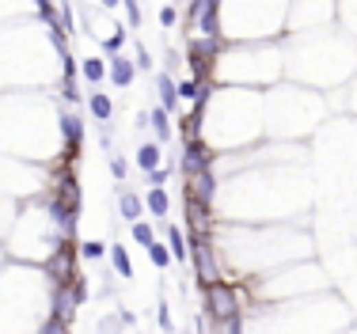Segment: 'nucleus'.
Listing matches in <instances>:
<instances>
[{
  "mask_svg": "<svg viewBox=\"0 0 357 334\" xmlns=\"http://www.w3.org/2000/svg\"><path fill=\"white\" fill-rule=\"evenodd\" d=\"M103 254H106V247H103V243H95V239L80 243V259H103Z\"/></svg>",
  "mask_w": 357,
  "mask_h": 334,
  "instance_id": "obj_25",
  "label": "nucleus"
},
{
  "mask_svg": "<svg viewBox=\"0 0 357 334\" xmlns=\"http://www.w3.org/2000/svg\"><path fill=\"white\" fill-rule=\"evenodd\" d=\"M106 76H111L114 88H133V80H137V65H133L130 58H122V53H114V58H106Z\"/></svg>",
  "mask_w": 357,
  "mask_h": 334,
  "instance_id": "obj_9",
  "label": "nucleus"
},
{
  "mask_svg": "<svg viewBox=\"0 0 357 334\" xmlns=\"http://www.w3.org/2000/svg\"><path fill=\"white\" fill-rule=\"evenodd\" d=\"M156 319H160L163 334H175V323H171V308H168V304H160V311H156Z\"/></svg>",
  "mask_w": 357,
  "mask_h": 334,
  "instance_id": "obj_28",
  "label": "nucleus"
},
{
  "mask_svg": "<svg viewBox=\"0 0 357 334\" xmlns=\"http://www.w3.org/2000/svg\"><path fill=\"white\" fill-rule=\"evenodd\" d=\"M126 38H130V34H126V27H114V34H106V38H103V53H106V58H114V53H122Z\"/></svg>",
  "mask_w": 357,
  "mask_h": 334,
  "instance_id": "obj_20",
  "label": "nucleus"
},
{
  "mask_svg": "<svg viewBox=\"0 0 357 334\" xmlns=\"http://www.w3.org/2000/svg\"><path fill=\"white\" fill-rule=\"evenodd\" d=\"M133 65H137V69H145V73L152 69V58H148V49L141 46V42H137V58H133Z\"/></svg>",
  "mask_w": 357,
  "mask_h": 334,
  "instance_id": "obj_30",
  "label": "nucleus"
},
{
  "mask_svg": "<svg viewBox=\"0 0 357 334\" xmlns=\"http://www.w3.org/2000/svg\"><path fill=\"white\" fill-rule=\"evenodd\" d=\"M187 220H190V236L194 239H213V205L187 198Z\"/></svg>",
  "mask_w": 357,
  "mask_h": 334,
  "instance_id": "obj_7",
  "label": "nucleus"
},
{
  "mask_svg": "<svg viewBox=\"0 0 357 334\" xmlns=\"http://www.w3.org/2000/svg\"><path fill=\"white\" fill-rule=\"evenodd\" d=\"M34 334H69V323H65V319H57V315H46Z\"/></svg>",
  "mask_w": 357,
  "mask_h": 334,
  "instance_id": "obj_22",
  "label": "nucleus"
},
{
  "mask_svg": "<svg viewBox=\"0 0 357 334\" xmlns=\"http://www.w3.org/2000/svg\"><path fill=\"white\" fill-rule=\"evenodd\" d=\"M190 259H194V270H198V285H209V281L220 277L217 254H213V239H190Z\"/></svg>",
  "mask_w": 357,
  "mask_h": 334,
  "instance_id": "obj_6",
  "label": "nucleus"
},
{
  "mask_svg": "<svg viewBox=\"0 0 357 334\" xmlns=\"http://www.w3.org/2000/svg\"><path fill=\"white\" fill-rule=\"evenodd\" d=\"M84 296H88V281H84V277H76L73 285H49V315L73 323V315L84 304Z\"/></svg>",
  "mask_w": 357,
  "mask_h": 334,
  "instance_id": "obj_3",
  "label": "nucleus"
},
{
  "mask_svg": "<svg viewBox=\"0 0 357 334\" xmlns=\"http://www.w3.org/2000/svg\"><path fill=\"white\" fill-rule=\"evenodd\" d=\"M106 167H111V175L118 182H126V175H130V163H126L122 156H111V160H106Z\"/></svg>",
  "mask_w": 357,
  "mask_h": 334,
  "instance_id": "obj_24",
  "label": "nucleus"
},
{
  "mask_svg": "<svg viewBox=\"0 0 357 334\" xmlns=\"http://www.w3.org/2000/svg\"><path fill=\"white\" fill-rule=\"evenodd\" d=\"M148 126H152L156 141H171V115L163 110V106H156V110H148Z\"/></svg>",
  "mask_w": 357,
  "mask_h": 334,
  "instance_id": "obj_17",
  "label": "nucleus"
},
{
  "mask_svg": "<svg viewBox=\"0 0 357 334\" xmlns=\"http://www.w3.org/2000/svg\"><path fill=\"white\" fill-rule=\"evenodd\" d=\"M145 251H148V259H152V266H156V270H168V266H171V251H168L163 243H156V239H152V243H148Z\"/></svg>",
  "mask_w": 357,
  "mask_h": 334,
  "instance_id": "obj_21",
  "label": "nucleus"
},
{
  "mask_svg": "<svg viewBox=\"0 0 357 334\" xmlns=\"http://www.w3.org/2000/svg\"><path fill=\"white\" fill-rule=\"evenodd\" d=\"M126 16H130V27H141V0H122Z\"/></svg>",
  "mask_w": 357,
  "mask_h": 334,
  "instance_id": "obj_27",
  "label": "nucleus"
},
{
  "mask_svg": "<svg viewBox=\"0 0 357 334\" xmlns=\"http://www.w3.org/2000/svg\"><path fill=\"white\" fill-rule=\"evenodd\" d=\"M217 163V152L205 137H190L183 141V175H198V171H209Z\"/></svg>",
  "mask_w": 357,
  "mask_h": 334,
  "instance_id": "obj_5",
  "label": "nucleus"
},
{
  "mask_svg": "<svg viewBox=\"0 0 357 334\" xmlns=\"http://www.w3.org/2000/svg\"><path fill=\"white\" fill-rule=\"evenodd\" d=\"M156 91H160V106L168 110V115H175L178 110V84L171 73H160L156 76Z\"/></svg>",
  "mask_w": 357,
  "mask_h": 334,
  "instance_id": "obj_11",
  "label": "nucleus"
},
{
  "mask_svg": "<svg viewBox=\"0 0 357 334\" xmlns=\"http://www.w3.org/2000/svg\"><path fill=\"white\" fill-rule=\"evenodd\" d=\"M118 217L130 220V224H133V220H141V217H145V198L122 187V190H118Z\"/></svg>",
  "mask_w": 357,
  "mask_h": 334,
  "instance_id": "obj_10",
  "label": "nucleus"
},
{
  "mask_svg": "<svg viewBox=\"0 0 357 334\" xmlns=\"http://www.w3.org/2000/svg\"><path fill=\"white\" fill-rule=\"evenodd\" d=\"M160 156H163V148H160V141H145V145L137 148V167L141 171H156L160 167Z\"/></svg>",
  "mask_w": 357,
  "mask_h": 334,
  "instance_id": "obj_15",
  "label": "nucleus"
},
{
  "mask_svg": "<svg viewBox=\"0 0 357 334\" xmlns=\"http://www.w3.org/2000/svg\"><path fill=\"white\" fill-rule=\"evenodd\" d=\"M57 91H61V103H80V91H76V73H61Z\"/></svg>",
  "mask_w": 357,
  "mask_h": 334,
  "instance_id": "obj_19",
  "label": "nucleus"
},
{
  "mask_svg": "<svg viewBox=\"0 0 357 334\" xmlns=\"http://www.w3.org/2000/svg\"><path fill=\"white\" fill-rule=\"evenodd\" d=\"M130 232H133V239H137L141 247H148V243H152V239H156V232L148 228L145 220H133V224H130Z\"/></svg>",
  "mask_w": 357,
  "mask_h": 334,
  "instance_id": "obj_23",
  "label": "nucleus"
},
{
  "mask_svg": "<svg viewBox=\"0 0 357 334\" xmlns=\"http://www.w3.org/2000/svg\"><path fill=\"white\" fill-rule=\"evenodd\" d=\"M187 198H194V202L202 205H213V198H217V171H198V175H187Z\"/></svg>",
  "mask_w": 357,
  "mask_h": 334,
  "instance_id": "obj_8",
  "label": "nucleus"
},
{
  "mask_svg": "<svg viewBox=\"0 0 357 334\" xmlns=\"http://www.w3.org/2000/svg\"><path fill=\"white\" fill-rule=\"evenodd\" d=\"M220 331H224V334H244V315H235V319H228V323H220Z\"/></svg>",
  "mask_w": 357,
  "mask_h": 334,
  "instance_id": "obj_31",
  "label": "nucleus"
},
{
  "mask_svg": "<svg viewBox=\"0 0 357 334\" xmlns=\"http://www.w3.org/2000/svg\"><path fill=\"white\" fill-rule=\"evenodd\" d=\"M57 4H61V8H65V4H73V0H57Z\"/></svg>",
  "mask_w": 357,
  "mask_h": 334,
  "instance_id": "obj_34",
  "label": "nucleus"
},
{
  "mask_svg": "<svg viewBox=\"0 0 357 334\" xmlns=\"http://www.w3.org/2000/svg\"><path fill=\"white\" fill-rule=\"evenodd\" d=\"M80 76L91 84V88H99V84L106 80V58H84L80 61Z\"/></svg>",
  "mask_w": 357,
  "mask_h": 334,
  "instance_id": "obj_16",
  "label": "nucleus"
},
{
  "mask_svg": "<svg viewBox=\"0 0 357 334\" xmlns=\"http://www.w3.org/2000/svg\"><path fill=\"white\" fill-rule=\"evenodd\" d=\"M57 133L65 137V160H80V145H84V118L76 115V110H69V106H57Z\"/></svg>",
  "mask_w": 357,
  "mask_h": 334,
  "instance_id": "obj_4",
  "label": "nucleus"
},
{
  "mask_svg": "<svg viewBox=\"0 0 357 334\" xmlns=\"http://www.w3.org/2000/svg\"><path fill=\"white\" fill-rule=\"evenodd\" d=\"M168 167H156V171H148V187H168Z\"/></svg>",
  "mask_w": 357,
  "mask_h": 334,
  "instance_id": "obj_29",
  "label": "nucleus"
},
{
  "mask_svg": "<svg viewBox=\"0 0 357 334\" xmlns=\"http://www.w3.org/2000/svg\"><path fill=\"white\" fill-rule=\"evenodd\" d=\"M99 4H103V8L111 12V8H118V4H122V0H99Z\"/></svg>",
  "mask_w": 357,
  "mask_h": 334,
  "instance_id": "obj_33",
  "label": "nucleus"
},
{
  "mask_svg": "<svg viewBox=\"0 0 357 334\" xmlns=\"http://www.w3.org/2000/svg\"><path fill=\"white\" fill-rule=\"evenodd\" d=\"M175 69H178V53H175V49H168V73H175Z\"/></svg>",
  "mask_w": 357,
  "mask_h": 334,
  "instance_id": "obj_32",
  "label": "nucleus"
},
{
  "mask_svg": "<svg viewBox=\"0 0 357 334\" xmlns=\"http://www.w3.org/2000/svg\"><path fill=\"white\" fill-rule=\"evenodd\" d=\"M202 304H205V315H209L213 323H228V319L244 315L247 296H244V289L235 285V281H224V277H217V281L202 285Z\"/></svg>",
  "mask_w": 357,
  "mask_h": 334,
  "instance_id": "obj_1",
  "label": "nucleus"
},
{
  "mask_svg": "<svg viewBox=\"0 0 357 334\" xmlns=\"http://www.w3.org/2000/svg\"><path fill=\"white\" fill-rule=\"evenodd\" d=\"M88 115L95 118L99 126H103V122H111V118H114V99L106 95V91H99V88H95V91L88 95Z\"/></svg>",
  "mask_w": 357,
  "mask_h": 334,
  "instance_id": "obj_12",
  "label": "nucleus"
},
{
  "mask_svg": "<svg viewBox=\"0 0 357 334\" xmlns=\"http://www.w3.org/2000/svg\"><path fill=\"white\" fill-rule=\"evenodd\" d=\"M111 262H114V274L118 277H133V259L126 251V243H111Z\"/></svg>",
  "mask_w": 357,
  "mask_h": 334,
  "instance_id": "obj_18",
  "label": "nucleus"
},
{
  "mask_svg": "<svg viewBox=\"0 0 357 334\" xmlns=\"http://www.w3.org/2000/svg\"><path fill=\"white\" fill-rule=\"evenodd\" d=\"M175 23H178V8H175V4H163V8H160V27H168V31H171Z\"/></svg>",
  "mask_w": 357,
  "mask_h": 334,
  "instance_id": "obj_26",
  "label": "nucleus"
},
{
  "mask_svg": "<svg viewBox=\"0 0 357 334\" xmlns=\"http://www.w3.org/2000/svg\"><path fill=\"white\" fill-rule=\"evenodd\" d=\"M168 209H171V198L163 187H148V198H145V213H152V217L168 220Z\"/></svg>",
  "mask_w": 357,
  "mask_h": 334,
  "instance_id": "obj_14",
  "label": "nucleus"
},
{
  "mask_svg": "<svg viewBox=\"0 0 357 334\" xmlns=\"http://www.w3.org/2000/svg\"><path fill=\"white\" fill-rule=\"evenodd\" d=\"M76 259H80L76 239H61V243L54 247V254H49V262H46V281L49 285H73L76 277H80Z\"/></svg>",
  "mask_w": 357,
  "mask_h": 334,
  "instance_id": "obj_2",
  "label": "nucleus"
},
{
  "mask_svg": "<svg viewBox=\"0 0 357 334\" xmlns=\"http://www.w3.org/2000/svg\"><path fill=\"white\" fill-rule=\"evenodd\" d=\"M163 236H168V251H171V262H187L190 247H187V232H178V224H163Z\"/></svg>",
  "mask_w": 357,
  "mask_h": 334,
  "instance_id": "obj_13",
  "label": "nucleus"
}]
</instances>
